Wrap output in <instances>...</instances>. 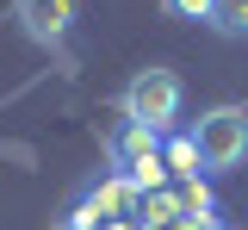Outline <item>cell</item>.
I'll return each instance as SVG.
<instances>
[{"instance_id": "6da1fadb", "label": "cell", "mask_w": 248, "mask_h": 230, "mask_svg": "<svg viewBox=\"0 0 248 230\" xmlns=\"http://www.w3.org/2000/svg\"><path fill=\"white\" fill-rule=\"evenodd\" d=\"M192 149H199V168H211V174L242 168L248 162V112L242 106H211L192 131Z\"/></svg>"}, {"instance_id": "7a4b0ae2", "label": "cell", "mask_w": 248, "mask_h": 230, "mask_svg": "<svg viewBox=\"0 0 248 230\" xmlns=\"http://www.w3.org/2000/svg\"><path fill=\"white\" fill-rule=\"evenodd\" d=\"M180 99H186V87H180L174 68H143V75L124 87V118L161 137L174 118H180Z\"/></svg>"}, {"instance_id": "3957f363", "label": "cell", "mask_w": 248, "mask_h": 230, "mask_svg": "<svg viewBox=\"0 0 248 230\" xmlns=\"http://www.w3.org/2000/svg\"><path fill=\"white\" fill-rule=\"evenodd\" d=\"M19 19H25V32L37 37V44H50V50H56L62 37H68L75 0H19Z\"/></svg>"}, {"instance_id": "277c9868", "label": "cell", "mask_w": 248, "mask_h": 230, "mask_svg": "<svg viewBox=\"0 0 248 230\" xmlns=\"http://www.w3.org/2000/svg\"><path fill=\"white\" fill-rule=\"evenodd\" d=\"M155 156V131H143V125H124L118 137H112V162L130 174V168H143Z\"/></svg>"}, {"instance_id": "5b68a950", "label": "cell", "mask_w": 248, "mask_h": 230, "mask_svg": "<svg viewBox=\"0 0 248 230\" xmlns=\"http://www.w3.org/2000/svg\"><path fill=\"white\" fill-rule=\"evenodd\" d=\"M211 32L217 37H248V0H211Z\"/></svg>"}, {"instance_id": "8992f818", "label": "cell", "mask_w": 248, "mask_h": 230, "mask_svg": "<svg viewBox=\"0 0 248 230\" xmlns=\"http://www.w3.org/2000/svg\"><path fill=\"white\" fill-rule=\"evenodd\" d=\"M161 6H168L174 19H192V25L205 19V25H211V0H161Z\"/></svg>"}, {"instance_id": "52a82bcc", "label": "cell", "mask_w": 248, "mask_h": 230, "mask_svg": "<svg viewBox=\"0 0 248 230\" xmlns=\"http://www.w3.org/2000/svg\"><path fill=\"white\" fill-rule=\"evenodd\" d=\"M168 162H174V168H192V162H199V149H192V137H186V143H168Z\"/></svg>"}]
</instances>
